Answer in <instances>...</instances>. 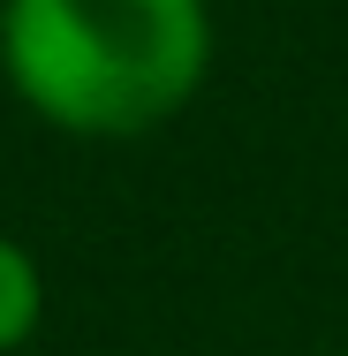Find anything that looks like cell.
Masks as SVG:
<instances>
[{"label":"cell","instance_id":"6da1fadb","mask_svg":"<svg viewBox=\"0 0 348 356\" xmlns=\"http://www.w3.org/2000/svg\"><path fill=\"white\" fill-rule=\"evenodd\" d=\"M0 69L69 137H144L212 69L205 0H0Z\"/></svg>","mask_w":348,"mask_h":356},{"label":"cell","instance_id":"7a4b0ae2","mask_svg":"<svg viewBox=\"0 0 348 356\" xmlns=\"http://www.w3.org/2000/svg\"><path fill=\"white\" fill-rule=\"evenodd\" d=\"M38 311H46V281H38L31 250L15 235H0V356L38 334Z\"/></svg>","mask_w":348,"mask_h":356}]
</instances>
